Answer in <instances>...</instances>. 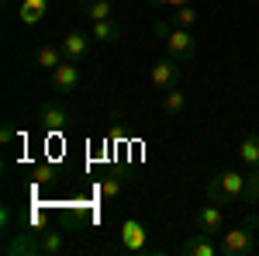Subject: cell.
Wrapping results in <instances>:
<instances>
[{"instance_id":"1","label":"cell","mask_w":259,"mask_h":256,"mask_svg":"<svg viewBox=\"0 0 259 256\" xmlns=\"http://www.w3.org/2000/svg\"><path fill=\"white\" fill-rule=\"evenodd\" d=\"M207 201L214 204H235V201H259V170H252L249 177H242L235 170H225L207 184Z\"/></svg>"},{"instance_id":"2","label":"cell","mask_w":259,"mask_h":256,"mask_svg":"<svg viewBox=\"0 0 259 256\" xmlns=\"http://www.w3.org/2000/svg\"><path fill=\"white\" fill-rule=\"evenodd\" d=\"M256 232H259L256 215H249L242 225L221 232V256H252L256 253Z\"/></svg>"},{"instance_id":"3","label":"cell","mask_w":259,"mask_h":256,"mask_svg":"<svg viewBox=\"0 0 259 256\" xmlns=\"http://www.w3.org/2000/svg\"><path fill=\"white\" fill-rule=\"evenodd\" d=\"M162 42H166L169 56H173V59H180L183 66H187V62L197 56V39L190 35V28H177V24H173V31H169V35H166Z\"/></svg>"},{"instance_id":"4","label":"cell","mask_w":259,"mask_h":256,"mask_svg":"<svg viewBox=\"0 0 259 256\" xmlns=\"http://www.w3.org/2000/svg\"><path fill=\"white\" fill-rule=\"evenodd\" d=\"M180 73H183V62L173 59V56H166V59H159L149 69V80H152L159 90H169V87H180Z\"/></svg>"},{"instance_id":"5","label":"cell","mask_w":259,"mask_h":256,"mask_svg":"<svg viewBox=\"0 0 259 256\" xmlns=\"http://www.w3.org/2000/svg\"><path fill=\"white\" fill-rule=\"evenodd\" d=\"M145 239H149V229H145L142 218H124V222H121V249H124V253L145 249Z\"/></svg>"},{"instance_id":"6","label":"cell","mask_w":259,"mask_h":256,"mask_svg":"<svg viewBox=\"0 0 259 256\" xmlns=\"http://www.w3.org/2000/svg\"><path fill=\"white\" fill-rule=\"evenodd\" d=\"M38 121H41V128L59 132V128H66V125L73 121V115H69V107L59 104V100H45V104L38 107Z\"/></svg>"},{"instance_id":"7","label":"cell","mask_w":259,"mask_h":256,"mask_svg":"<svg viewBox=\"0 0 259 256\" xmlns=\"http://www.w3.org/2000/svg\"><path fill=\"white\" fill-rule=\"evenodd\" d=\"M52 87H56L59 94H73V90L80 87V62L62 59L59 66L52 69Z\"/></svg>"},{"instance_id":"8","label":"cell","mask_w":259,"mask_h":256,"mask_svg":"<svg viewBox=\"0 0 259 256\" xmlns=\"http://www.w3.org/2000/svg\"><path fill=\"white\" fill-rule=\"evenodd\" d=\"M90 39H94L90 31H69V35L59 42V45H62V56H66V59H73V62H83L87 56H90Z\"/></svg>"},{"instance_id":"9","label":"cell","mask_w":259,"mask_h":256,"mask_svg":"<svg viewBox=\"0 0 259 256\" xmlns=\"http://www.w3.org/2000/svg\"><path fill=\"white\" fill-rule=\"evenodd\" d=\"M187 256H218L221 253V242H214V236H207V232H194V236H187V242L180 246Z\"/></svg>"},{"instance_id":"10","label":"cell","mask_w":259,"mask_h":256,"mask_svg":"<svg viewBox=\"0 0 259 256\" xmlns=\"http://www.w3.org/2000/svg\"><path fill=\"white\" fill-rule=\"evenodd\" d=\"M194 222H197L200 232H207V236H218V232H225V218H221V211L214 208V201H211V204H204Z\"/></svg>"},{"instance_id":"11","label":"cell","mask_w":259,"mask_h":256,"mask_svg":"<svg viewBox=\"0 0 259 256\" xmlns=\"http://www.w3.org/2000/svg\"><path fill=\"white\" fill-rule=\"evenodd\" d=\"M80 14L87 21H107L114 18V4L111 0H80Z\"/></svg>"},{"instance_id":"12","label":"cell","mask_w":259,"mask_h":256,"mask_svg":"<svg viewBox=\"0 0 259 256\" xmlns=\"http://www.w3.org/2000/svg\"><path fill=\"white\" fill-rule=\"evenodd\" d=\"M90 35L97 42H118L124 31H121V24L114 18H107V21H90Z\"/></svg>"},{"instance_id":"13","label":"cell","mask_w":259,"mask_h":256,"mask_svg":"<svg viewBox=\"0 0 259 256\" xmlns=\"http://www.w3.org/2000/svg\"><path fill=\"white\" fill-rule=\"evenodd\" d=\"M7 253H24V256H38L41 253V239L28 236V232H21L7 242Z\"/></svg>"},{"instance_id":"14","label":"cell","mask_w":259,"mask_h":256,"mask_svg":"<svg viewBox=\"0 0 259 256\" xmlns=\"http://www.w3.org/2000/svg\"><path fill=\"white\" fill-rule=\"evenodd\" d=\"M49 11V0H21V24H38Z\"/></svg>"},{"instance_id":"15","label":"cell","mask_w":259,"mask_h":256,"mask_svg":"<svg viewBox=\"0 0 259 256\" xmlns=\"http://www.w3.org/2000/svg\"><path fill=\"white\" fill-rule=\"evenodd\" d=\"M239 156H242V163H245L249 170H259V132H252V135L242 138Z\"/></svg>"},{"instance_id":"16","label":"cell","mask_w":259,"mask_h":256,"mask_svg":"<svg viewBox=\"0 0 259 256\" xmlns=\"http://www.w3.org/2000/svg\"><path fill=\"white\" fill-rule=\"evenodd\" d=\"M62 59H66V56H62V45H41L38 52H35V62H38L41 69H49V73H52Z\"/></svg>"},{"instance_id":"17","label":"cell","mask_w":259,"mask_h":256,"mask_svg":"<svg viewBox=\"0 0 259 256\" xmlns=\"http://www.w3.org/2000/svg\"><path fill=\"white\" fill-rule=\"evenodd\" d=\"M183 107H187V94H183L180 87L162 90V111H166V115H180Z\"/></svg>"},{"instance_id":"18","label":"cell","mask_w":259,"mask_h":256,"mask_svg":"<svg viewBox=\"0 0 259 256\" xmlns=\"http://www.w3.org/2000/svg\"><path fill=\"white\" fill-rule=\"evenodd\" d=\"M197 11H194V7H190V4H183V7H173V24H177V28H194V24H197Z\"/></svg>"},{"instance_id":"19","label":"cell","mask_w":259,"mask_h":256,"mask_svg":"<svg viewBox=\"0 0 259 256\" xmlns=\"http://www.w3.org/2000/svg\"><path fill=\"white\" fill-rule=\"evenodd\" d=\"M66 249V242H62V232H45L41 236V253H49V256H56Z\"/></svg>"},{"instance_id":"20","label":"cell","mask_w":259,"mask_h":256,"mask_svg":"<svg viewBox=\"0 0 259 256\" xmlns=\"http://www.w3.org/2000/svg\"><path fill=\"white\" fill-rule=\"evenodd\" d=\"M121 187H124V180H121V177H104V184H100V194H104V197H118Z\"/></svg>"},{"instance_id":"21","label":"cell","mask_w":259,"mask_h":256,"mask_svg":"<svg viewBox=\"0 0 259 256\" xmlns=\"http://www.w3.org/2000/svg\"><path fill=\"white\" fill-rule=\"evenodd\" d=\"M183 4H190V0H149V7H156V11H173V7H183Z\"/></svg>"},{"instance_id":"22","label":"cell","mask_w":259,"mask_h":256,"mask_svg":"<svg viewBox=\"0 0 259 256\" xmlns=\"http://www.w3.org/2000/svg\"><path fill=\"white\" fill-rule=\"evenodd\" d=\"M11 138H14V125H4V128H0V142H4V145H7V142H11Z\"/></svg>"}]
</instances>
